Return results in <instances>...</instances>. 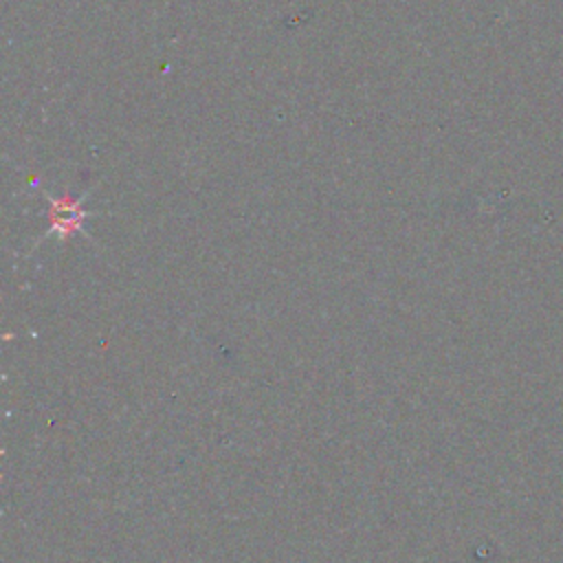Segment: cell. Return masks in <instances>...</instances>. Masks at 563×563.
<instances>
[{
    "mask_svg": "<svg viewBox=\"0 0 563 563\" xmlns=\"http://www.w3.org/2000/svg\"><path fill=\"white\" fill-rule=\"evenodd\" d=\"M51 218L55 220L57 231L68 233L81 222V211H79V205L73 200H53Z\"/></svg>",
    "mask_w": 563,
    "mask_h": 563,
    "instance_id": "obj_1",
    "label": "cell"
}]
</instances>
